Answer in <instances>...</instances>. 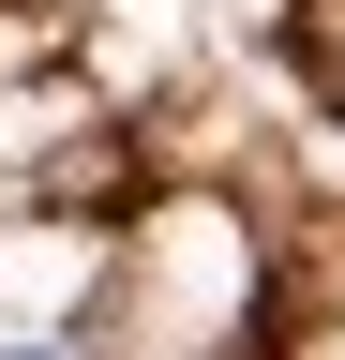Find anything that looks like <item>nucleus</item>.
<instances>
[{"label": "nucleus", "instance_id": "nucleus-1", "mask_svg": "<svg viewBox=\"0 0 345 360\" xmlns=\"http://www.w3.org/2000/svg\"><path fill=\"white\" fill-rule=\"evenodd\" d=\"M0 360H60V345H0Z\"/></svg>", "mask_w": 345, "mask_h": 360}]
</instances>
